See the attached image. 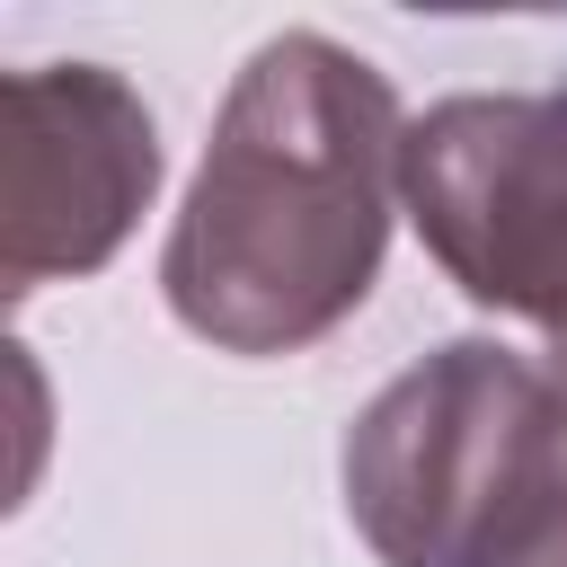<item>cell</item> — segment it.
I'll return each mask as SVG.
<instances>
[{"instance_id":"obj_2","label":"cell","mask_w":567,"mask_h":567,"mask_svg":"<svg viewBox=\"0 0 567 567\" xmlns=\"http://www.w3.org/2000/svg\"><path fill=\"white\" fill-rule=\"evenodd\" d=\"M337 478L381 567H461L532 487L567 478V408L514 346L452 337L346 425Z\"/></svg>"},{"instance_id":"obj_6","label":"cell","mask_w":567,"mask_h":567,"mask_svg":"<svg viewBox=\"0 0 567 567\" xmlns=\"http://www.w3.org/2000/svg\"><path fill=\"white\" fill-rule=\"evenodd\" d=\"M540 372H549V390H558V408H567V337L549 346V363H540Z\"/></svg>"},{"instance_id":"obj_4","label":"cell","mask_w":567,"mask_h":567,"mask_svg":"<svg viewBox=\"0 0 567 567\" xmlns=\"http://www.w3.org/2000/svg\"><path fill=\"white\" fill-rule=\"evenodd\" d=\"M159 186V133L124 71L27 62L0 89V292L97 275Z\"/></svg>"},{"instance_id":"obj_5","label":"cell","mask_w":567,"mask_h":567,"mask_svg":"<svg viewBox=\"0 0 567 567\" xmlns=\"http://www.w3.org/2000/svg\"><path fill=\"white\" fill-rule=\"evenodd\" d=\"M461 567H567V478L532 487Z\"/></svg>"},{"instance_id":"obj_3","label":"cell","mask_w":567,"mask_h":567,"mask_svg":"<svg viewBox=\"0 0 567 567\" xmlns=\"http://www.w3.org/2000/svg\"><path fill=\"white\" fill-rule=\"evenodd\" d=\"M399 204L425 257L505 319L567 337V89H470L408 124Z\"/></svg>"},{"instance_id":"obj_1","label":"cell","mask_w":567,"mask_h":567,"mask_svg":"<svg viewBox=\"0 0 567 567\" xmlns=\"http://www.w3.org/2000/svg\"><path fill=\"white\" fill-rule=\"evenodd\" d=\"M408 115L390 80L319 27L266 35L204 142L159 292L221 354H301L363 310L390 257Z\"/></svg>"}]
</instances>
